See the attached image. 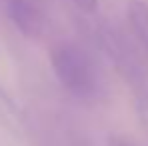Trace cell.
I'll return each instance as SVG.
<instances>
[{"mask_svg":"<svg viewBox=\"0 0 148 146\" xmlns=\"http://www.w3.org/2000/svg\"><path fill=\"white\" fill-rule=\"evenodd\" d=\"M6 16L28 40H38L48 30V0H4Z\"/></svg>","mask_w":148,"mask_h":146,"instance_id":"3","label":"cell"},{"mask_svg":"<svg viewBox=\"0 0 148 146\" xmlns=\"http://www.w3.org/2000/svg\"><path fill=\"white\" fill-rule=\"evenodd\" d=\"M96 40L104 56L114 64L118 74L130 84L132 92H140L148 88L146 72L142 68V62L138 60V54L130 46L128 38L120 34L114 26L102 24L96 30Z\"/></svg>","mask_w":148,"mask_h":146,"instance_id":"2","label":"cell"},{"mask_svg":"<svg viewBox=\"0 0 148 146\" xmlns=\"http://www.w3.org/2000/svg\"><path fill=\"white\" fill-rule=\"evenodd\" d=\"M0 126L10 134H14L16 138H22L28 132V120L24 110L4 86H0Z\"/></svg>","mask_w":148,"mask_h":146,"instance_id":"4","label":"cell"},{"mask_svg":"<svg viewBox=\"0 0 148 146\" xmlns=\"http://www.w3.org/2000/svg\"><path fill=\"white\" fill-rule=\"evenodd\" d=\"M110 146H138V144H134L132 140H128L124 136H112L110 138Z\"/></svg>","mask_w":148,"mask_h":146,"instance_id":"8","label":"cell"},{"mask_svg":"<svg viewBox=\"0 0 148 146\" xmlns=\"http://www.w3.org/2000/svg\"><path fill=\"white\" fill-rule=\"evenodd\" d=\"M74 6L84 14H94L98 10V0H72Z\"/></svg>","mask_w":148,"mask_h":146,"instance_id":"7","label":"cell"},{"mask_svg":"<svg viewBox=\"0 0 148 146\" xmlns=\"http://www.w3.org/2000/svg\"><path fill=\"white\" fill-rule=\"evenodd\" d=\"M126 18L136 40L142 44V48L148 54V4L140 0H130L126 8Z\"/></svg>","mask_w":148,"mask_h":146,"instance_id":"5","label":"cell"},{"mask_svg":"<svg viewBox=\"0 0 148 146\" xmlns=\"http://www.w3.org/2000/svg\"><path fill=\"white\" fill-rule=\"evenodd\" d=\"M134 110H136L140 126L148 134V88L140 90V92H134Z\"/></svg>","mask_w":148,"mask_h":146,"instance_id":"6","label":"cell"},{"mask_svg":"<svg viewBox=\"0 0 148 146\" xmlns=\"http://www.w3.org/2000/svg\"><path fill=\"white\" fill-rule=\"evenodd\" d=\"M44 146H54V144H50V142H48V144H44Z\"/></svg>","mask_w":148,"mask_h":146,"instance_id":"9","label":"cell"},{"mask_svg":"<svg viewBox=\"0 0 148 146\" xmlns=\"http://www.w3.org/2000/svg\"><path fill=\"white\" fill-rule=\"evenodd\" d=\"M50 66L60 86L80 102L94 104L104 98L106 84L94 56L78 42H58L50 50Z\"/></svg>","mask_w":148,"mask_h":146,"instance_id":"1","label":"cell"}]
</instances>
